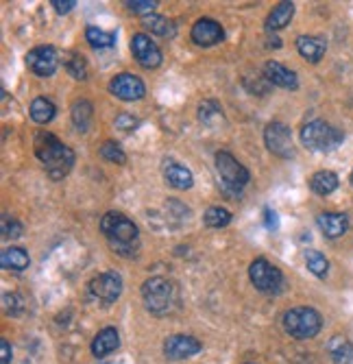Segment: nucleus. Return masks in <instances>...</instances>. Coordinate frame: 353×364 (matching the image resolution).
<instances>
[{
    "label": "nucleus",
    "instance_id": "f257e3e1",
    "mask_svg": "<svg viewBox=\"0 0 353 364\" xmlns=\"http://www.w3.org/2000/svg\"><path fill=\"white\" fill-rule=\"evenodd\" d=\"M33 146H36L38 159L44 164V168H46L50 179H61L70 173L72 164H75V153L63 142H59L53 134L40 131V134L36 136Z\"/></svg>",
    "mask_w": 353,
    "mask_h": 364
},
{
    "label": "nucleus",
    "instance_id": "f03ea898",
    "mask_svg": "<svg viewBox=\"0 0 353 364\" xmlns=\"http://www.w3.org/2000/svg\"><path fill=\"white\" fill-rule=\"evenodd\" d=\"M101 231L116 253L126 255V257L136 255L140 247V231L131 218H126L120 212H107L101 218Z\"/></svg>",
    "mask_w": 353,
    "mask_h": 364
},
{
    "label": "nucleus",
    "instance_id": "7ed1b4c3",
    "mask_svg": "<svg viewBox=\"0 0 353 364\" xmlns=\"http://www.w3.org/2000/svg\"><path fill=\"white\" fill-rule=\"evenodd\" d=\"M216 171L220 175V188H222V192L234 196V198L240 196L242 188L251 179L249 177V171L242 166V164L234 155L224 153V151L216 155Z\"/></svg>",
    "mask_w": 353,
    "mask_h": 364
},
{
    "label": "nucleus",
    "instance_id": "20e7f679",
    "mask_svg": "<svg viewBox=\"0 0 353 364\" xmlns=\"http://www.w3.org/2000/svg\"><path fill=\"white\" fill-rule=\"evenodd\" d=\"M320 327H323V318L314 308H293L283 314V329L297 341L314 338Z\"/></svg>",
    "mask_w": 353,
    "mask_h": 364
},
{
    "label": "nucleus",
    "instance_id": "39448f33",
    "mask_svg": "<svg viewBox=\"0 0 353 364\" xmlns=\"http://www.w3.org/2000/svg\"><path fill=\"white\" fill-rule=\"evenodd\" d=\"M301 142L310 151H332L342 142V134L325 120H312L301 129Z\"/></svg>",
    "mask_w": 353,
    "mask_h": 364
},
{
    "label": "nucleus",
    "instance_id": "423d86ee",
    "mask_svg": "<svg viewBox=\"0 0 353 364\" xmlns=\"http://www.w3.org/2000/svg\"><path fill=\"white\" fill-rule=\"evenodd\" d=\"M142 296H144V304L153 314H166L173 304H175V284L166 277H151L144 282L142 286Z\"/></svg>",
    "mask_w": 353,
    "mask_h": 364
},
{
    "label": "nucleus",
    "instance_id": "0eeeda50",
    "mask_svg": "<svg viewBox=\"0 0 353 364\" xmlns=\"http://www.w3.org/2000/svg\"><path fill=\"white\" fill-rule=\"evenodd\" d=\"M249 277H251V284L258 290H262V292H277L283 286L281 271L275 267V264L264 259V257H258V259L251 262Z\"/></svg>",
    "mask_w": 353,
    "mask_h": 364
},
{
    "label": "nucleus",
    "instance_id": "6e6552de",
    "mask_svg": "<svg viewBox=\"0 0 353 364\" xmlns=\"http://www.w3.org/2000/svg\"><path fill=\"white\" fill-rule=\"evenodd\" d=\"M264 142L268 146V151L277 157H293L295 149H293V136L290 129H288L283 122H271L264 131Z\"/></svg>",
    "mask_w": 353,
    "mask_h": 364
},
{
    "label": "nucleus",
    "instance_id": "1a4fd4ad",
    "mask_svg": "<svg viewBox=\"0 0 353 364\" xmlns=\"http://www.w3.org/2000/svg\"><path fill=\"white\" fill-rule=\"evenodd\" d=\"M109 92L120 98V101H140L146 94V87L142 83L140 77L136 75H129V73H122V75H116L112 81H109Z\"/></svg>",
    "mask_w": 353,
    "mask_h": 364
},
{
    "label": "nucleus",
    "instance_id": "9d476101",
    "mask_svg": "<svg viewBox=\"0 0 353 364\" xmlns=\"http://www.w3.org/2000/svg\"><path fill=\"white\" fill-rule=\"evenodd\" d=\"M26 65L38 77H53L59 65V55L53 46H38L26 55Z\"/></svg>",
    "mask_w": 353,
    "mask_h": 364
},
{
    "label": "nucleus",
    "instance_id": "9b49d317",
    "mask_svg": "<svg viewBox=\"0 0 353 364\" xmlns=\"http://www.w3.org/2000/svg\"><path fill=\"white\" fill-rule=\"evenodd\" d=\"M89 292L101 304H114L122 292V279L116 273H101L89 282Z\"/></svg>",
    "mask_w": 353,
    "mask_h": 364
},
{
    "label": "nucleus",
    "instance_id": "f8f14e48",
    "mask_svg": "<svg viewBox=\"0 0 353 364\" xmlns=\"http://www.w3.org/2000/svg\"><path fill=\"white\" fill-rule=\"evenodd\" d=\"M131 53L142 68H157L162 63V50L144 33H136L131 38Z\"/></svg>",
    "mask_w": 353,
    "mask_h": 364
},
{
    "label": "nucleus",
    "instance_id": "ddd939ff",
    "mask_svg": "<svg viewBox=\"0 0 353 364\" xmlns=\"http://www.w3.org/2000/svg\"><path fill=\"white\" fill-rule=\"evenodd\" d=\"M222 38H224L222 26L212 18H201L192 26V42L199 46H216L218 42H222Z\"/></svg>",
    "mask_w": 353,
    "mask_h": 364
},
{
    "label": "nucleus",
    "instance_id": "4468645a",
    "mask_svg": "<svg viewBox=\"0 0 353 364\" xmlns=\"http://www.w3.org/2000/svg\"><path fill=\"white\" fill-rule=\"evenodd\" d=\"M199 351H201V343L197 338L183 336V334L170 336L164 343V353L170 360H183V358H190V355H195Z\"/></svg>",
    "mask_w": 353,
    "mask_h": 364
},
{
    "label": "nucleus",
    "instance_id": "2eb2a0df",
    "mask_svg": "<svg viewBox=\"0 0 353 364\" xmlns=\"http://www.w3.org/2000/svg\"><path fill=\"white\" fill-rule=\"evenodd\" d=\"M264 77H266L273 85L283 87V90H297V87H299L297 75H295L290 68H286V65L279 63V61H268V63L264 65Z\"/></svg>",
    "mask_w": 353,
    "mask_h": 364
},
{
    "label": "nucleus",
    "instance_id": "dca6fc26",
    "mask_svg": "<svg viewBox=\"0 0 353 364\" xmlns=\"http://www.w3.org/2000/svg\"><path fill=\"white\" fill-rule=\"evenodd\" d=\"M316 225L327 238H340L349 229V216L340 212H325V214H318Z\"/></svg>",
    "mask_w": 353,
    "mask_h": 364
},
{
    "label": "nucleus",
    "instance_id": "f3484780",
    "mask_svg": "<svg viewBox=\"0 0 353 364\" xmlns=\"http://www.w3.org/2000/svg\"><path fill=\"white\" fill-rule=\"evenodd\" d=\"M297 50L303 59L316 63L323 59L325 50H327V44L323 38H316V36H299L297 38Z\"/></svg>",
    "mask_w": 353,
    "mask_h": 364
},
{
    "label": "nucleus",
    "instance_id": "a211bd4d",
    "mask_svg": "<svg viewBox=\"0 0 353 364\" xmlns=\"http://www.w3.org/2000/svg\"><path fill=\"white\" fill-rule=\"evenodd\" d=\"M120 345V336H118V329L116 327H105L99 332V336L94 338L92 343V353L96 358H105L107 353L116 351Z\"/></svg>",
    "mask_w": 353,
    "mask_h": 364
},
{
    "label": "nucleus",
    "instance_id": "6ab92c4d",
    "mask_svg": "<svg viewBox=\"0 0 353 364\" xmlns=\"http://www.w3.org/2000/svg\"><path fill=\"white\" fill-rule=\"evenodd\" d=\"M0 264H3L5 271L20 273L24 269H28V253L20 247H9L0 253Z\"/></svg>",
    "mask_w": 353,
    "mask_h": 364
},
{
    "label": "nucleus",
    "instance_id": "aec40b11",
    "mask_svg": "<svg viewBox=\"0 0 353 364\" xmlns=\"http://www.w3.org/2000/svg\"><path fill=\"white\" fill-rule=\"evenodd\" d=\"M164 177L177 190H188V188H192V181H195V179H192V173L185 166H181V164H177V161H168L166 164Z\"/></svg>",
    "mask_w": 353,
    "mask_h": 364
},
{
    "label": "nucleus",
    "instance_id": "412c9836",
    "mask_svg": "<svg viewBox=\"0 0 353 364\" xmlns=\"http://www.w3.org/2000/svg\"><path fill=\"white\" fill-rule=\"evenodd\" d=\"M293 16H295V5H293V3H279V5L268 14V18H266V28H268V31H279V28H283V26L290 24Z\"/></svg>",
    "mask_w": 353,
    "mask_h": 364
},
{
    "label": "nucleus",
    "instance_id": "4be33fe9",
    "mask_svg": "<svg viewBox=\"0 0 353 364\" xmlns=\"http://www.w3.org/2000/svg\"><path fill=\"white\" fill-rule=\"evenodd\" d=\"M310 188H312V192H316L320 196H327L338 188V175L332 173V171H318V173L312 175Z\"/></svg>",
    "mask_w": 353,
    "mask_h": 364
},
{
    "label": "nucleus",
    "instance_id": "5701e85b",
    "mask_svg": "<svg viewBox=\"0 0 353 364\" xmlns=\"http://www.w3.org/2000/svg\"><path fill=\"white\" fill-rule=\"evenodd\" d=\"M142 24H144V28H148L151 33H155V36H159V38H175V24L168 20V18H164V16H155V14H151V16H144V20H142Z\"/></svg>",
    "mask_w": 353,
    "mask_h": 364
},
{
    "label": "nucleus",
    "instance_id": "b1692460",
    "mask_svg": "<svg viewBox=\"0 0 353 364\" xmlns=\"http://www.w3.org/2000/svg\"><path fill=\"white\" fill-rule=\"evenodd\" d=\"M55 105L48 101V98H36L33 103H31V118H33L38 124H46L55 118Z\"/></svg>",
    "mask_w": 353,
    "mask_h": 364
},
{
    "label": "nucleus",
    "instance_id": "393cba45",
    "mask_svg": "<svg viewBox=\"0 0 353 364\" xmlns=\"http://www.w3.org/2000/svg\"><path fill=\"white\" fill-rule=\"evenodd\" d=\"M92 116H94V107L87 101H83V98H81V101H75V105H72V122L77 124L79 131L89 129Z\"/></svg>",
    "mask_w": 353,
    "mask_h": 364
},
{
    "label": "nucleus",
    "instance_id": "a878e982",
    "mask_svg": "<svg viewBox=\"0 0 353 364\" xmlns=\"http://www.w3.org/2000/svg\"><path fill=\"white\" fill-rule=\"evenodd\" d=\"M330 353H332L336 364H351V360H353V345L349 341L336 336L330 343Z\"/></svg>",
    "mask_w": 353,
    "mask_h": 364
},
{
    "label": "nucleus",
    "instance_id": "bb28decb",
    "mask_svg": "<svg viewBox=\"0 0 353 364\" xmlns=\"http://www.w3.org/2000/svg\"><path fill=\"white\" fill-rule=\"evenodd\" d=\"M85 40H87L94 48H112L114 42H116V36H114V33H107V31L96 28V26H87V31H85Z\"/></svg>",
    "mask_w": 353,
    "mask_h": 364
},
{
    "label": "nucleus",
    "instance_id": "cd10ccee",
    "mask_svg": "<svg viewBox=\"0 0 353 364\" xmlns=\"http://www.w3.org/2000/svg\"><path fill=\"white\" fill-rule=\"evenodd\" d=\"M305 264H308V269L310 273H314L316 277H325L327 271H330V262L327 257L320 253V251H305Z\"/></svg>",
    "mask_w": 353,
    "mask_h": 364
},
{
    "label": "nucleus",
    "instance_id": "c85d7f7f",
    "mask_svg": "<svg viewBox=\"0 0 353 364\" xmlns=\"http://www.w3.org/2000/svg\"><path fill=\"white\" fill-rule=\"evenodd\" d=\"M203 220L207 227L212 229H220V227H227L232 223V212L224 210V208H210L205 214H203Z\"/></svg>",
    "mask_w": 353,
    "mask_h": 364
},
{
    "label": "nucleus",
    "instance_id": "c756f323",
    "mask_svg": "<svg viewBox=\"0 0 353 364\" xmlns=\"http://www.w3.org/2000/svg\"><path fill=\"white\" fill-rule=\"evenodd\" d=\"M199 118H201V122H205V124L214 127L218 120H222V109H220V105H218V103H214V101H205V103H201V107H199Z\"/></svg>",
    "mask_w": 353,
    "mask_h": 364
},
{
    "label": "nucleus",
    "instance_id": "7c9ffc66",
    "mask_svg": "<svg viewBox=\"0 0 353 364\" xmlns=\"http://www.w3.org/2000/svg\"><path fill=\"white\" fill-rule=\"evenodd\" d=\"M101 157L103 159H107V161H114V164H124L126 161V155H124V151L116 144V142H105L103 146H101Z\"/></svg>",
    "mask_w": 353,
    "mask_h": 364
},
{
    "label": "nucleus",
    "instance_id": "2f4dec72",
    "mask_svg": "<svg viewBox=\"0 0 353 364\" xmlns=\"http://www.w3.org/2000/svg\"><path fill=\"white\" fill-rule=\"evenodd\" d=\"M68 73L79 79V81H85L87 79V65H85V59L81 55H75L70 61H68Z\"/></svg>",
    "mask_w": 353,
    "mask_h": 364
},
{
    "label": "nucleus",
    "instance_id": "473e14b6",
    "mask_svg": "<svg viewBox=\"0 0 353 364\" xmlns=\"http://www.w3.org/2000/svg\"><path fill=\"white\" fill-rule=\"evenodd\" d=\"M134 14H142V16H151L157 7V0H131V3H126Z\"/></svg>",
    "mask_w": 353,
    "mask_h": 364
},
{
    "label": "nucleus",
    "instance_id": "72a5a7b5",
    "mask_svg": "<svg viewBox=\"0 0 353 364\" xmlns=\"http://www.w3.org/2000/svg\"><path fill=\"white\" fill-rule=\"evenodd\" d=\"M3 236L5 238H20L22 236V225L13 218H9L7 214L3 216Z\"/></svg>",
    "mask_w": 353,
    "mask_h": 364
},
{
    "label": "nucleus",
    "instance_id": "f704fd0d",
    "mask_svg": "<svg viewBox=\"0 0 353 364\" xmlns=\"http://www.w3.org/2000/svg\"><path fill=\"white\" fill-rule=\"evenodd\" d=\"M138 124H140V120L134 118L131 114H118L116 116V127L122 129V131H134Z\"/></svg>",
    "mask_w": 353,
    "mask_h": 364
},
{
    "label": "nucleus",
    "instance_id": "c9c22d12",
    "mask_svg": "<svg viewBox=\"0 0 353 364\" xmlns=\"http://www.w3.org/2000/svg\"><path fill=\"white\" fill-rule=\"evenodd\" d=\"M11 362V347L7 338H0V364H9Z\"/></svg>",
    "mask_w": 353,
    "mask_h": 364
},
{
    "label": "nucleus",
    "instance_id": "e433bc0d",
    "mask_svg": "<svg viewBox=\"0 0 353 364\" xmlns=\"http://www.w3.org/2000/svg\"><path fill=\"white\" fill-rule=\"evenodd\" d=\"M50 5L55 7V11H57V14H68L72 7H77L75 0H66V3H61V0H53Z\"/></svg>",
    "mask_w": 353,
    "mask_h": 364
},
{
    "label": "nucleus",
    "instance_id": "4c0bfd02",
    "mask_svg": "<svg viewBox=\"0 0 353 364\" xmlns=\"http://www.w3.org/2000/svg\"><path fill=\"white\" fill-rule=\"evenodd\" d=\"M264 216H266V227L277 229V214L273 210H264Z\"/></svg>",
    "mask_w": 353,
    "mask_h": 364
},
{
    "label": "nucleus",
    "instance_id": "58836bf2",
    "mask_svg": "<svg viewBox=\"0 0 353 364\" xmlns=\"http://www.w3.org/2000/svg\"><path fill=\"white\" fill-rule=\"evenodd\" d=\"M351 186H353V173H351Z\"/></svg>",
    "mask_w": 353,
    "mask_h": 364
}]
</instances>
